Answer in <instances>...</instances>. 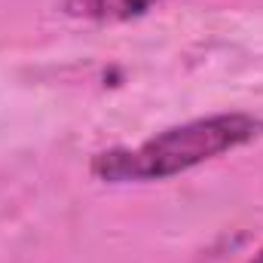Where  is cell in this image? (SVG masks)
Returning <instances> with one entry per match:
<instances>
[{
  "instance_id": "cell-2",
  "label": "cell",
  "mask_w": 263,
  "mask_h": 263,
  "mask_svg": "<svg viewBox=\"0 0 263 263\" xmlns=\"http://www.w3.org/2000/svg\"><path fill=\"white\" fill-rule=\"evenodd\" d=\"M165 0H62L70 18H83V22H129L144 12H150L153 6H159Z\"/></svg>"
},
{
  "instance_id": "cell-1",
  "label": "cell",
  "mask_w": 263,
  "mask_h": 263,
  "mask_svg": "<svg viewBox=\"0 0 263 263\" xmlns=\"http://www.w3.org/2000/svg\"><path fill=\"white\" fill-rule=\"evenodd\" d=\"M263 138V120L251 114H214L156 132L138 147H110L92 156L89 172L104 184H144L184 175L208 159Z\"/></svg>"
},
{
  "instance_id": "cell-3",
  "label": "cell",
  "mask_w": 263,
  "mask_h": 263,
  "mask_svg": "<svg viewBox=\"0 0 263 263\" xmlns=\"http://www.w3.org/2000/svg\"><path fill=\"white\" fill-rule=\"evenodd\" d=\"M248 263H263V251H260V254H254V257H251Z\"/></svg>"
}]
</instances>
